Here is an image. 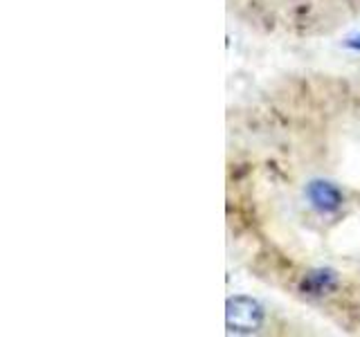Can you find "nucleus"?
<instances>
[{
	"mask_svg": "<svg viewBox=\"0 0 360 337\" xmlns=\"http://www.w3.org/2000/svg\"><path fill=\"white\" fill-rule=\"evenodd\" d=\"M304 194H307V200L311 202V207L320 213H333L342 207V191L338 189L333 183L329 180H322V178H315L307 185L304 189Z\"/></svg>",
	"mask_w": 360,
	"mask_h": 337,
	"instance_id": "f03ea898",
	"label": "nucleus"
},
{
	"mask_svg": "<svg viewBox=\"0 0 360 337\" xmlns=\"http://www.w3.org/2000/svg\"><path fill=\"white\" fill-rule=\"evenodd\" d=\"M266 310L255 297L234 295L225 303V326L228 333L234 335H250L264 326Z\"/></svg>",
	"mask_w": 360,
	"mask_h": 337,
	"instance_id": "f257e3e1",
	"label": "nucleus"
},
{
	"mask_svg": "<svg viewBox=\"0 0 360 337\" xmlns=\"http://www.w3.org/2000/svg\"><path fill=\"white\" fill-rule=\"evenodd\" d=\"M345 48L354 50V52H360V32L358 34H352V37L345 39Z\"/></svg>",
	"mask_w": 360,
	"mask_h": 337,
	"instance_id": "20e7f679",
	"label": "nucleus"
},
{
	"mask_svg": "<svg viewBox=\"0 0 360 337\" xmlns=\"http://www.w3.org/2000/svg\"><path fill=\"white\" fill-rule=\"evenodd\" d=\"M338 286V275L329 267H320L313 270L302 281V290L309 292V295H326Z\"/></svg>",
	"mask_w": 360,
	"mask_h": 337,
	"instance_id": "7ed1b4c3",
	"label": "nucleus"
}]
</instances>
